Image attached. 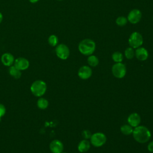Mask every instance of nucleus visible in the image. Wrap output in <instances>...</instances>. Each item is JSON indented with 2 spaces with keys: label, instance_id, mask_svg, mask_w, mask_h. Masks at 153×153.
I'll return each mask as SVG.
<instances>
[{
  "label": "nucleus",
  "instance_id": "0eeeda50",
  "mask_svg": "<svg viewBox=\"0 0 153 153\" xmlns=\"http://www.w3.org/2000/svg\"><path fill=\"white\" fill-rule=\"evenodd\" d=\"M55 51L57 56L62 60L67 59L70 54V51L68 47L64 44H59L56 47Z\"/></svg>",
  "mask_w": 153,
  "mask_h": 153
},
{
  "label": "nucleus",
  "instance_id": "ddd939ff",
  "mask_svg": "<svg viewBox=\"0 0 153 153\" xmlns=\"http://www.w3.org/2000/svg\"><path fill=\"white\" fill-rule=\"evenodd\" d=\"M134 52L136 57L140 61L146 60L148 57V52L144 47L137 48Z\"/></svg>",
  "mask_w": 153,
  "mask_h": 153
},
{
  "label": "nucleus",
  "instance_id": "423d86ee",
  "mask_svg": "<svg viewBox=\"0 0 153 153\" xmlns=\"http://www.w3.org/2000/svg\"><path fill=\"white\" fill-rule=\"evenodd\" d=\"M112 73L117 78H123L126 74V67L121 62L115 63L112 67Z\"/></svg>",
  "mask_w": 153,
  "mask_h": 153
},
{
  "label": "nucleus",
  "instance_id": "f3484780",
  "mask_svg": "<svg viewBox=\"0 0 153 153\" xmlns=\"http://www.w3.org/2000/svg\"><path fill=\"white\" fill-rule=\"evenodd\" d=\"M121 132L125 135H130L133 133V127L129 124H124L120 127Z\"/></svg>",
  "mask_w": 153,
  "mask_h": 153
},
{
  "label": "nucleus",
  "instance_id": "dca6fc26",
  "mask_svg": "<svg viewBox=\"0 0 153 153\" xmlns=\"http://www.w3.org/2000/svg\"><path fill=\"white\" fill-rule=\"evenodd\" d=\"M9 74L15 79H19L21 77L22 73L21 71L17 69L14 65L11 66L9 68Z\"/></svg>",
  "mask_w": 153,
  "mask_h": 153
},
{
  "label": "nucleus",
  "instance_id": "a211bd4d",
  "mask_svg": "<svg viewBox=\"0 0 153 153\" xmlns=\"http://www.w3.org/2000/svg\"><path fill=\"white\" fill-rule=\"evenodd\" d=\"M87 63L90 66L95 67L99 64V59L97 56L91 54L87 58Z\"/></svg>",
  "mask_w": 153,
  "mask_h": 153
},
{
  "label": "nucleus",
  "instance_id": "9b49d317",
  "mask_svg": "<svg viewBox=\"0 0 153 153\" xmlns=\"http://www.w3.org/2000/svg\"><path fill=\"white\" fill-rule=\"evenodd\" d=\"M127 122L132 127H136L139 126L141 122V118L137 113L133 112L128 115L127 118Z\"/></svg>",
  "mask_w": 153,
  "mask_h": 153
},
{
  "label": "nucleus",
  "instance_id": "c85d7f7f",
  "mask_svg": "<svg viewBox=\"0 0 153 153\" xmlns=\"http://www.w3.org/2000/svg\"><path fill=\"white\" fill-rule=\"evenodd\" d=\"M57 1H63V0H57Z\"/></svg>",
  "mask_w": 153,
  "mask_h": 153
},
{
  "label": "nucleus",
  "instance_id": "20e7f679",
  "mask_svg": "<svg viewBox=\"0 0 153 153\" xmlns=\"http://www.w3.org/2000/svg\"><path fill=\"white\" fill-rule=\"evenodd\" d=\"M106 136L105 134L97 132L93 134L90 137V143L95 147H100L106 142Z\"/></svg>",
  "mask_w": 153,
  "mask_h": 153
},
{
  "label": "nucleus",
  "instance_id": "f257e3e1",
  "mask_svg": "<svg viewBox=\"0 0 153 153\" xmlns=\"http://www.w3.org/2000/svg\"><path fill=\"white\" fill-rule=\"evenodd\" d=\"M132 134L134 140L140 143L147 142L151 137L149 130L143 126H138L134 127Z\"/></svg>",
  "mask_w": 153,
  "mask_h": 153
},
{
  "label": "nucleus",
  "instance_id": "4468645a",
  "mask_svg": "<svg viewBox=\"0 0 153 153\" xmlns=\"http://www.w3.org/2000/svg\"><path fill=\"white\" fill-rule=\"evenodd\" d=\"M1 62L4 65L11 66L14 62V56L9 53H4L1 56Z\"/></svg>",
  "mask_w": 153,
  "mask_h": 153
},
{
  "label": "nucleus",
  "instance_id": "f03ea898",
  "mask_svg": "<svg viewBox=\"0 0 153 153\" xmlns=\"http://www.w3.org/2000/svg\"><path fill=\"white\" fill-rule=\"evenodd\" d=\"M96 49V44L91 39L86 38L82 39L78 44L79 52L85 56L91 55Z\"/></svg>",
  "mask_w": 153,
  "mask_h": 153
},
{
  "label": "nucleus",
  "instance_id": "39448f33",
  "mask_svg": "<svg viewBox=\"0 0 153 153\" xmlns=\"http://www.w3.org/2000/svg\"><path fill=\"white\" fill-rule=\"evenodd\" d=\"M143 42V40L142 35L137 32H133L128 38V44L133 48H137L141 47Z\"/></svg>",
  "mask_w": 153,
  "mask_h": 153
},
{
  "label": "nucleus",
  "instance_id": "9d476101",
  "mask_svg": "<svg viewBox=\"0 0 153 153\" xmlns=\"http://www.w3.org/2000/svg\"><path fill=\"white\" fill-rule=\"evenodd\" d=\"M63 148V144L59 140H53L50 144V149L53 153H61Z\"/></svg>",
  "mask_w": 153,
  "mask_h": 153
},
{
  "label": "nucleus",
  "instance_id": "7ed1b4c3",
  "mask_svg": "<svg viewBox=\"0 0 153 153\" xmlns=\"http://www.w3.org/2000/svg\"><path fill=\"white\" fill-rule=\"evenodd\" d=\"M47 90V84L42 80H36L34 81L30 86L32 93L36 96L41 97L44 95Z\"/></svg>",
  "mask_w": 153,
  "mask_h": 153
},
{
  "label": "nucleus",
  "instance_id": "1a4fd4ad",
  "mask_svg": "<svg viewBox=\"0 0 153 153\" xmlns=\"http://www.w3.org/2000/svg\"><path fill=\"white\" fill-rule=\"evenodd\" d=\"M92 75V69L88 66H81L78 71V76L82 79H87L91 77Z\"/></svg>",
  "mask_w": 153,
  "mask_h": 153
},
{
  "label": "nucleus",
  "instance_id": "cd10ccee",
  "mask_svg": "<svg viewBox=\"0 0 153 153\" xmlns=\"http://www.w3.org/2000/svg\"><path fill=\"white\" fill-rule=\"evenodd\" d=\"M61 153H67V152H61Z\"/></svg>",
  "mask_w": 153,
  "mask_h": 153
},
{
  "label": "nucleus",
  "instance_id": "6e6552de",
  "mask_svg": "<svg viewBox=\"0 0 153 153\" xmlns=\"http://www.w3.org/2000/svg\"><path fill=\"white\" fill-rule=\"evenodd\" d=\"M142 18V13L138 9L131 10L127 16V20L131 24L137 23Z\"/></svg>",
  "mask_w": 153,
  "mask_h": 153
},
{
  "label": "nucleus",
  "instance_id": "4be33fe9",
  "mask_svg": "<svg viewBox=\"0 0 153 153\" xmlns=\"http://www.w3.org/2000/svg\"><path fill=\"white\" fill-rule=\"evenodd\" d=\"M127 19L124 16H120L117 18L115 20V23L118 26H124L127 23Z\"/></svg>",
  "mask_w": 153,
  "mask_h": 153
},
{
  "label": "nucleus",
  "instance_id": "b1692460",
  "mask_svg": "<svg viewBox=\"0 0 153 153\" xmlns=\"http://www.w3.org/2000/svg\"><path fill=\"white\" fill-rule=\"evenodd\" d=\"M5 112H6V109L5 106L0 103V121L1 120V118L5 115Z\"/></svg>",
  "mask_w": 153,
  "mask_h": 153
},
{
  "label": "nucleus",
  "instance_id": "2eb2a0df",
  "mask_svg": "<svg viewBox=\"0 0 153 153\" xmlns=\"http://www.w3.org/2000/svg\"><path fill=\"white\" fill-rule=\"evenodd\" d=\"M90 148V143L87 139L80 141L78 145V150L80 152H85L89 150Z\"/></svg>",
  "mask_w": 153,
  "mask_h": 153
},
{
  "label": "nucleus",
  "instance_id": "a878e982",
  "mask_svg": "<svg viewBox=\"0 0 153 153\" xmlns=\"http://www.w3.org/2000/svg\"><path fill=\"white\" fill-rule=\"evenodd\" d=\"M31 3H36L39 0H29Z\"/></svg>",
  "mask_w": 153,
  "mask_h": 153
},
{
  "label": "nucleus",
  "instance_id": "6ab92c4d",
  "mask_svg": "<svg viewBox=\"0 0 153 153\" xmlns=\"http://www.w3.org/2000/svg\"><path fill=\"white\" fill-rule=\"evenodd\" d=\"M37 106L41 109H45L48 106V101L43 97H40L37 101Z\"/></svg>",
  "mask_w": 153,
  "mask_h": 153
},
{
  "label": "nucleus",
  "instance_id": "5701e85b",
  "mask_svg": "<svg viewBox=\"0 0 153 153\" xmlns=\"http://www.w3.org/2000/svg\"><path fill=\"white\" fill-rule=\"evenodd\" d=\"M48 42L51 46L54 47L57 45L58 43V38L55 35H51L48 37Z\"/></svg>",
  "mask_w": 153,
  "mask_h": 153
},
{
  "label": "nucleus",
  "instance_id": "bb28decb",
  "mask_svg": "<svg viewBox=\"0 0 153 153\" xmlns=\"http://www.w3.org/2000/svg\"><path fill=\"white\" fill-rule=\"evenodd\" d=\"M2 19H3V16H2V13H0V23H1V22H2Z\"/></svg>",
  "mask_w": 153,
  "mask_h": 153
},
{
  "label": "nucleus",
  "instance_id": "412c9836",
  "mask_svg": "<svg viewBox=\"0 0 153 153\" xmlns=\"http://www.w3.org/2000/svg\"><path fill=\"white\" fill-rule=\"evenodd\" d=\"M124 55H125V57L127 59H131L135 56V52H134L133 48H131V47H130L127 48L125 50Z\"/></svg>",
  "mask_w": 153,
  "mask_h": 153
},
{
  "label": "nucleus",
  "instance_id": "f8f14e48",
  "mask_svg": "<svg viewBox=\"0 0 153 153\" xmlns=\"http://www.w3.org/2000/svg\"><path fill=\"white\" fill-rule=\"evenodd\" d=\"M14 66L20 71L26 70L29 66V62L24 57H19L14 60Z\"/></svg>",
  "mask_w": 153,
  "mask_h": 153
},
{
  "label": "nucleus",
  "instance_id": "aec40b11",
  "mask_svg": "<svg viewBox=\"0 0 153 153\" xmlns=\"http://www.w3.org/2000/svg\"><path fill=\"white\" fill-rule=\"evenodd\" d=\"M112 60L116 63L121 62L123 60V55L120 51H115L112 55Z\"/></svg>",
  "mask_w": 153,
  "mask_h": 153
},
{
  "label": "nucleus",
  "instance_id": "393cba45",
  "mask_svg": "<svg viewBox=\"0 0 153 153\" xmlns=\"http://www.w3.org/2000/svg\"><path fill=\"white\" fill-rule=\"evenodd\" d=\"M148 150L151 152H153V140L150 142L148 145Z\"/></svg>",
  "mask_w": 153,
  "mask_h": 153
}]
</instances>
